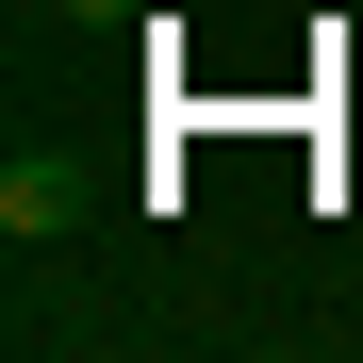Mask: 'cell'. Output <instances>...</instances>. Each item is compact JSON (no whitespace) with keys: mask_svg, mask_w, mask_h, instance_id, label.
<instances>
[{"mask_svg":"<svg viewBox=\"0 0 363 363\" xmlns=\"http://www.w3.org/2000/svg\"><path fill=\"white\" fill-rule=\"evenodd\" d=\"M67 231H83V165L67 149H17L0 165V248H67Z\"/></svg>","mask_w":363,"mask_h":363,"instance_id":"6da1fadb","label":"cell"}]
</instances>
